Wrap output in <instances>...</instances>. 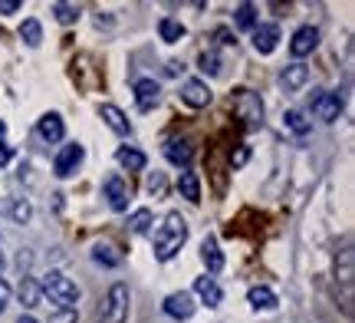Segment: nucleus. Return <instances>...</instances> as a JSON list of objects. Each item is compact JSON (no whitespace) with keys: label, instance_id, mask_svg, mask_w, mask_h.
Segmentation results:
<instances>
[{"label":"nucleus","instance_id":"f257e3e1","mask_svg":"<svg viewBox=\"0 0 355 323\" xmlns=\"http://www.w3.org/2000/svg\"><path fill=\"white\" fill-rule=\"evenodd\" d=\"M184 241H188V221L181 218V211H168L155 231V258L171 260L184 247Z\"/></svg>","mask_w":355,"mask_h":323},{"label":"nucleus","instance_id":"f03ea898","mask_svg":"<svg viewBox=\"0 0 355 323\" xmlns=\"http://www.w3.org/2000/svg\"><path fill=\"white\" fill-rule=\"evenodd\" d=\"M43 294L56 304V307H66V310H76V304H79V287L66 277L63 271H50L46 277H43Z\"/></svg>","mask_w":355,"mask_h":323},{"label":"nucleus","instance_id":"7ed1b4c3","mask_svg":"<svg viewBox=\"0 0 355 323\" xmlns=\"http://www.w3.org/2000/svg\"><path fill=\"white\" fill-rule=\"evenodd\" d=\"M230 106H234V116L243 122V129H260L263 126V103H260V96L254 90H234Z\"/></svg>","mask_w":355,"mask_h":323},{"label":"nucleus","instance_id":"20e7f679","mask_svg":"<svg viewBox=\"0 0 355 323\" xmlns=\"http://www.w3.org/2000/svg\"><path fill=\"white\" fill-rule=\"evenodd\" d=\"M128 300H132V294H128V284H112L109 287V294H105V300H102L99 307V323H125L128 320Z\"/></svg>","mask_w":355,"mask_h":323},{"label":"nucleus","instance_id":"39448f33","mask_svg":"<svg viewBox=\"0 0 355 323\" xmlns=\"http://www.w3.org/2000/svg\"><path fill=\"white\" fill-rule=\"evenodd\" d=\"M309 109H313V116L322 119V122H336V119L343 116V96H339V92H329V90H316Z\"/></svg>","mask_w":355,"mask_h":323},{"label":"nucleus","instance_id":"423d86ee","mask_svg":"<svg viewBox=\"0 0 355 323\" xmlns=\"http://www.w3.org/2000/svg\"><path fill=\"white\" fill-rule=\"evenodd\" d=\"M83 158H86V149L79 142H69L60 149V156L53 162V172H56V179H69V175H76V168L83 165Z\"/></svg>","mask_w":355,"mask_h":323},{"label":"nucleus","instance_id":"0eeeda50","mask_svg":"<svg viewBox=\"0 0 355 323\" xmlns=\"http://www.w3.org/2000/svg\"><path fill=\"white\" fill-rule=\"evenodd\" d=\"M319 47V30L313 24H306V26H300L296 33H293V40H290V53L296 56V60H303V56H309V53Z\"/></svg>","mask_w":355,"mask_h":323},{"label":"nucleus","instance_id":"6e6552de","mask_svg":"<svg viewBox=\"0 0 355 323\" xmlns=\"http://www.w3.org/2000/svg\"><path fill=\"white\" fill-rule=\"evenodd\" d=\"M102 194L109 198V208H112V211H125L128 208V185L122 175H109V179L102 181Z\"/></svg>","mask_w":355,"mask_h":323},{"label":"nucleus","instance_id":"1a4fd4ad","mask_svg":"<svg viewBox=\"0 0 355 323\" xmlns=\"http://www.w3.org/2000/svg\"><path fill=\"white\" fill-rule=\"evenodd\" d=\"M211 99H214V92L207 90L204 79H188V83L181 86V103L191 106V109H204Z\"/></svg>","mask_w":355,"mask_h":323},{"label":"nucleus","instance_id":"9d476101","mask_svg":"<svg viewBox=\"0 0 355 323\" xmlns=\"http://www.w3.org/2000/svg\"><path fill=\"white\" fill-rule=\"evenodd\" d=\"M162 307H165V313L168 317H175V320H191L194 310H198V304H194V297H191L188 290H181V294H168Z\"/></svg>","mask_w":355,"mask_h":323},{"label":"nucleus","instance_id":"9b49d317","mask_svg":"<svg viewBox=\"0 0 355 323\" xmlns=\"http://www.w3.org/2000/svg\"><path fill=\"white\" fill-rule=\"evenodd\" d=\"M132 92H135V106H139L141 113H152L155 106H158V99H162V86L155 79H135Z\"/></svg>","mask_w":355,"mask_h":323},{"label":"nucleus","instance_id":"f8f14e48","mask_svg":"<svg viewBox=\"0 0 355 323\" xmlns=\"http://www.w3.org/2000/svg\"><path fill=\"white\" fill-rule=\"evenodd\" d=\"M17 297L24 304V310H37L40 304H43V287H40L37 277L24 274V277H20V287H17Z\"/></svg>","mask_w":355,"mask_h":323},{"label":"nucleus","instance_id":"ddd939ff","mask_svg":"<svg viewBox=\"0 0 355 323\" xmlns=\"http://www.w3.org/2000/svg\"><path fill=\"white\" fill-rule=\"evenodd\" d=\"M201 260H204V267H207V274H220V271H224V251H220V245H217L214 234H207V238H204Z\"/></svg>","mask_w":355,"mask_h":323},{"label":"nucleus","instance_id":"4468645a","mask_svg":"<svg viewBox=\"0 0 355 323\" xmlns=\"http://www.w3.org/2000/svg\"><path fill=\"white\" fill-rule=\"evenodd\" d=\"M165 158L184 172V168L191 165V158H194V145H191L188 139H171V142L165 145Z\"/></svg>","mask_w":355,"mask_h":323},{"label":"nucleus","instance_id":"2eb2a0df","mask_svg":"<svg viewBox=\"0 0 355 323\" xmlns=\"http://www.w3.org/2000/svg\"><path fill=\"white\" fill-rule=\"evenodd\" d=\"M279 43V26L277 24H260L254 30V50L263 53V56H270V53L277 50Z\"/></svg>","mask_w":355,"mask_h":323},{"label":"nucleus","instance_id":"dca6fc26","mask_svg":"<svg viewBox=\"0 0 355 323\" xmlns=\"http://www.w3.org/2000/svg\"><path fill=\"white\" fill-rule=\"evenodd\" d=\"M352 277H355V254L352 247L345 245L339 254H336V281L345 287V290H352Z\"/></svg>","mask_w":355,"mask_h":323},{"label":"nucleus","instance_id":"f3484780","mask_svg":"<svg viewBox=\"0 0 355 323\" xmlns=\"http://www.w3.org/2000/svg\"><path fill=\"white\" fill-rule=\"evenodd\" d=\"M40 139L43 142H63V135H66V126H63V119H60V113H46V116L40 119Z\"/></svg>","mask_w":355,"mask_h":323},{"label":"nucleus","instance_id":"a211bd4d","mask_svg":"<svg viewBox=\"0 0 355 323\" xmlns=\"http://www.w3.org/2000/svg\"><path fill=\"white\" fill-rule=\"evenodd\" d=\"M194 294H198V297H201L207 307H220V300H224V290H220V284H217L214 277H207V274L194 281Z\"/></svg>","mask_w":355,"mask_h":323},{"label":"nucleus","instance_id":"6ab92c4d","mask_svg":"<svg viewBox=\"0 0 355 323\" xmlns=\"http://www.w3.org/2000/svg\"><path fill=\"white\" fill-rule=\"evenodd\" d=\"M99 116H102V122H105V126L115 132V135H128V132H132V126H128L125 113H122L119 106H112V103L99 106Z\"/></svg>","mask_w":355,"mask_h":323},{"label":"nucleus","instance_id":"aec40b11","mask_svg":"<svg viewBox=\"0 0 355 323\" xmlns=\"http://www.w3.org/2000/svg\"><path fill=\"white\" fill-rule=\"evenodd\" d=\"M92 260L102 264V267H119V264H122V251H119L112 241H96V245H92Z\"/></svg>","mask_w":355,"mask_h":323},{"label":"nucleus","instance_id":"412c9836","mask_svg":"<svg viewBox=\"0 0 355 323\" xmlns=\"http://www.w3.org/2000/svg\"><path fill=\"white\" fill-rule=\"evenodd\" d=\"M247 300H250L254 310H277L279 307L277 294H273L270 287H250V290H247Z\"/></svg>","mask_w":355,"mask_h":323},{"label":"nucleus","instance_id":"4be33fe9","mask_svg":"<svg viewBox=\"0 0 355 323\" xmlns=\"http://www.w3.org/2000/svg\"><path fill=\"white\" fill-rule=\"evenodd\" d=\"M306 83H309V66L290 63L283 69V86H286V92H296L300 86H306Z\"/></svg>","mask_w":355,"mask_h":323},{"label":"nucleus","instance_id":"5701e85b","mask_svg":"<svg viewBox=\"0 0 355 323\" xmlns=\"http://www.w3.org/2000/svg\"><path fill=\"white\" fill-rule=\"evenodd\" d=\"M178 188H181V194L188 198L191 205H198V201H201V181H198V175H194L191 168H184V172H181V179H178Z\"/></svg>","mask_w":355,"mask_h":323},{"label":"nucleus","instance_id":"b1692460","mask_svg":"<svg viewBox=\"0 0 355 323\" xmlns=\"http://www.w3.org/2000/svg\"><path fill=\"white\" fill-rule=\"evenodd\" d=\"M115 158H119V165L128 168V172H141L145 168V152H139V149H132V145H122L119 152H115Z\"/></svg>","mask_w":355,"mask_h":323},{"label":"nucleus","instance_id":"393cba45","mask_svg":"<svg viewBox=\"0 0 355 323\" xmlns=\"http://www.w3.org/2000/svg\"><path fill=\"white\" fill-rule=\"evenodd\" d=\"M234 24L241 26V30H257V7L254 3H237V10H234Z\"/></svg>","mask_w":355,"mask_h":323},{"label":"nucleus","instance_id":"a878e982","mask_svg":"<svg viewBox=\"0 0 355 323\" xmlns=\"http://www.w3.org/2000/svg\"><path fill=\"white\" fill-rule=\"evenodd\" d=\"M20 40H24L26 47H40V43H43V26H40V20H33V17L24 20V24H20Z\"/></svg>","mask_w":355,"mask_h":323},{"label":"nucleus","instance_id":"bb28decb","mask_svg":"<svg viewBox=\"0 0 355 323\" xmlns=\"http://www.w3.org/2000/svg\"><path fill=\"white\" fill-rule=\"evenodd\" d=\"M158 33H162V40H165V43H178V40H184V26H181V20L165 17V20L158 24Z\"/></svg>","mask_w":355,"mask_h":323},{"label":"nucleus","instance_id":"cd10ccee","mask_svg":"<svg viewBox=\"0 0 355 323\" xmlns=\"http://www.w3.org/2000/svg\"><path fill=\"white\" fill-rule=\"evenodd\" d=\"M53 13H56V20H60V24H76L83 10H79L76 3H63V0H56V3H53Z\"/></svg>","mask_w":355,"mask_h":323},{"label":"nucleus","instance_id":"c85d7f7f","mask_svg":"<svg viewBox=\"0 0 355 323\" xmlns=\"http://www.w3.org/2000/svg\"><path fill=\"white\" fill-rule=\"evenodd\" d=\"M148 224H152V211L148 208H139V211H132V218H128V228L135 234H145L148 231Z\"/></svg>","mask_w":355,"mask_h":323},{"label":"nucleus","instance_id":"c756f323","mask_svg":"<svg viewBox=\"0 0 355 323\" xmlns=\"http://www.w3.org/2000/svg\"><path fill=\"white\" fill-rule=\"evenodd\" d=\"M201 69L207 73V76H220V69H224V63H220V56H217L214 50H207V53H201Z\"/></svg>","mask_w":355,"mask_h":323},{"label":"nucleus","instance_id":"7c9ffc66","mask_svg":"<svg viewBox=\"0 0 355 323\" xmlns=\"http://www.w3.org/2000/svg\"><path fill=\"white\" fill-rule=\"evenodd\" d=\"M10 218L17 221V224H26V221L33 218V208H30V201L26 198H17L10 205Z\"/></svg>","mask_w":355,"mask_h":323},{"label":"nucleus","instance_id":"2f4dec72","mask_svg":"<svg viewBox=\"0 0 355 323\" xmlns=\"http://www.w3.org/2000/svg\"><path fill=\"white\" fill-rule=\"evenodd\" d=\"M283 126H286L290 132H296V135L309 132V122L303 119V113H286V116H283Z\"/></svg>","mask_w":355,"mask_h":323},{"label":"nucleus","instance_id":"473e14b6","mask_svg":"<svg viewBox=\"0 0 355 323\" xmlns=\"http://www.w3.org/2000/svg\"><path fill=\"white\" fill-rule=\"evenodd\" d=\"M165 188H168L165 175H162V172H152V175H148V192H152L155 198H165Z\"/></svg>","mask_w":355,"mask_h":323},{"label":"nucleus","instance_id":"72a5a7b5","mask_svg":"<svg viewBox=\"0 0 355 323\" xmlns=\"http://www.w3.org/2000/svg\"><path fill=\"white\" fill-rule=\"evenodd\" d=\"M79 313L76 310H66V307H56V310L50 313V323H76Z\"/></svg>","mask_w":355,"mask_h":323},{"label":"nucleus","instance_id":"f704fd0d","mask_svg":"<svg viewBox=\"0 0 355 323\" xmlns=\"http://www.w3.org/2000/svg\"><path fill=\"white\" fill-rule=\"evenodd\" d=\"M247 158H250V149H247V145H241V149H237V152L230 156V168H241Z\"/></svg>","mask_w":355,"mask_h":323},{"label":"nucleus","instance_id":"c9c22d12","mask_svg":"<svg viewBox=\"0 0 355 323\" xmlns=\"http://www.w3.org/2000/svg\"><path fill=\"white\" fill-rule=\"evenodd\" d=\"M7 304H10V284L0 277V313L7 310Z\"/></svg>","mask_w":355,"mask_h":323},{"label":"nucleus","instance_id":"e433bc0d","mask_svg":"<svg viewBox=\"0 0 355 323\" xmlns=\"http://www.w3.org/2000/svg\"><path fill=\"white\" fill-rule=\"evenodd\" d=\"M20 10V0H0V13H17Z\"/></svg>","mask_w":355,"mask_h":323},{"label":"nucleus","instance_id":"4c0bfd02","mask_svg":"<svg viewBox=\"0 0 355 323\" xmlns=\"http://www.w3.org/2000/svg\"><path fill=\"white\" fill-rule=\"evenodd\" d=\"M10 158H13V149L7 142H0V165H7Z\"/></svg>","mask_w":355,"mask_h":323},{"label":"nucleus","instance_id":"58836bf2","mask_svg":"<svg viewBox=\"0 0 355 323\" xmlns=\"http://www.w3.org/2000/svg\"><path fill=\"white\" fill-rule=\"evenodd\" d=\"M214 37H217V40H220V43H227V47H230V43H237V40L230 37V30H217Z\"/></svg>","mask_w":355,"mask_h":323},{"label":"nucleus","instance_id":"ea45409f","mask_svg":"<svg viewBox=\"0 0 355 323\" xmlns=\"http://www.w3.org/2000/svg\"><path fill=\"white\" fill-rule=\"evenodd\" d=\"M181 69H184V66L178 63V60H171V63L165 66V73H168V76H178V73H181Z\"/></svg>","mask_w":355,"mask_h":323},{"label":"nucleus","instance_id":"a19ab883","mask_svg":"<svg viewBox=\"0 0 355 323\" xmlns=\"http://www.w3.org/2000/svg\"><path fill=\"white\" fill-rule=\"evenodd\" d=\"M17 323H40V320L33 317V313H20V320H17Z\"/></svg>","mask_w":355,"mask_h":323},{"label":"nucleus","instance_id":"79ce46f5","mask_svg":"<svg viewBox=\"0 0 355 323\" xmlns=\"http://www.w3.org/2000/svg\"><path fill=\"white\" fill-rule=\"evenodd\" d=\"M3 139H7V122L0 119V142H3Z\"/></svg>","mask_w":355,"mask_h":323},{"label":"nucleus","instance_id":"37998d69","mask_svg":"<svg viewBox=\"0 0 355 323\" xmlns=\"http://www.w3.org/2000/svg\"><path fill=\"white\" fill-rule=\"evenodd\" d=\"M3 264H7V260H3V245H0V274H3Z\"/></svg>","mask_w":355,"mask_h":323}]
</instances>
